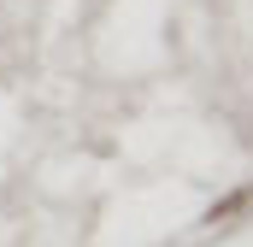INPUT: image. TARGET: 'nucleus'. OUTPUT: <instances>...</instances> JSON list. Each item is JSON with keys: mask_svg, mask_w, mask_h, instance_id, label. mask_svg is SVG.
<instances>
[{"mask_svg": "<svg viewBox=\"0 0 253 247\" xmlns=\"http://www.w3.org/2000/svg\"><path fill=\"white\" fill-rule=\"evenodd\" d=\"M242 206H253V188H236V194H224V200L206 212V224H224V218H236Z\"/></svg>", "mask_w": 253, "mask_h": 247, "instance_id": "nucleus-1", "label": "nucleus"}]
</instances>
